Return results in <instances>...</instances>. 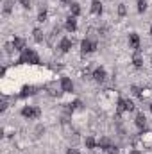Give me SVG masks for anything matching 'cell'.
Listing matches in <instances>:
<instances>
[{"label": "cell", "instance_id": "obj_23", "mask_svg": "<svg viewBox=\"0 0 152 154\" xmlns=\"http://www.w3.org/2000/svg\"><path fill=\"white\" fill-rule=\"evenodd\" d=\"M118 13H120V16H124L125 15V6H120L118 7Z\"/></svg>", "mask_w": 152, "mask_h": 154}, {"label": "cell", "instance_id": "obj_29", "mask_svg": "<svg viewBox=\"0 0 152 154\" xmlns=\"http://www.w3.org/2000/svg\"><path fill=\"white\" fill-rule=\"evenodd\" d=\"M61 2H68V0H61Z\"/></svg>", "mask_w": 152, "mask_h": 154}, {"label": "cell", "instance_id": "obj_11", "mask_svg": "<svg viewBox=\"0 0 152 154\" xmlns=\"http://www.w3.org/2000/svg\"><path fill=\"white\" fill-rule=\"evenodd\" d=\"M36 93V88L34 86H25L22 90V97H27V95H34Z\"/></svg>", "mask_w": 152, "mask_h": 154}, {"label": "cell", "instance_id": "obj_2", "mask_svg": "<svg viewBox=\"0 0 152 154\" xmlns=\"http://www.w3.org/2000/svg\"><path fill=\"white\" fill-rule=\"evenodd\" d=\"M22 115H23L25 118H38L39 115H41V111H39V108L29 106V108H23V109H22Z\"/></svg>", "mask_w": 152, "mask_h": 154}, {"label": "cell", "instance_id": "obj_22", "mask_svg": "<svg viewBox=\"0 0 152 154\" xmlns=\"http://www.w3.org/2000/svg\"><path fill=\"white\" fill-rule=\"evenodd\" d=\"M45 20H47V13L41 11V13H39V16H38V22H45Z\"/></svg>", "mask_w": 152, "mask_h": 154}, {"label": "cell", "instance_id": "obj_28", "mask_svg": "<svg viewBox=\"0 0 152 154\" xmlns=\"http://www.w3.org/2000/svg\"><path fill=\"white\" fill-rule=\"evenodd\" d=\"M150 34H152V25H150Z\"/></svg>", "mask_w": 152, "mask_h": 154}, {"label": "cell", "instance_id": "obj_30", "mask_svg": "<svg viewBox=\"0 0 152 154\" xmlns=\"http://www.w3.org/2000/svg\"><path fill=\"white\" fill-rule=\"evenodd\" d=\"M150 111H152V106H150Z\"/></svg>", "mask_w": 152, "mask_h": 154}, {"label": "cell", "instance_id": "obj_5", "mask_svg": "<svg viewBox=\"0 0 152 154\" xmlns=\"http://www.w3.org/2000/svg\"><path fill=\"white\" fill-rule=\"evenodd\" d=\"M61 88H63V91H72L74 84H72V81H70L68 77H63L61 79Z\"/></svg>", "mask_w": 152, "mask_h": 154}, {"label": "cell", "instance_id": "obj_13", "mask_svg": "<svg viewBox=\"0 0 152 154\" xmlns=\"http://www.w3.org/2000/svg\"><path fill=\"white\" fill-rule=\"evenodd\" d=\"M34 39H36L38 43H41V41H43V32H41L39 29H36V30H34Z\"/></svg>", "mask_w": 152, "mask_h": 154}, {"label": "cell", "instance_id": "obj_7", "mask_svg": "<svg viewBox=\"0 0 152 154\" xmlns=\"http://www.w3.org/2000/svg\"><path fill=\"white\" fill-rule=\"evenodd\" d=\"M59 48L63 50V52H68V50L72 48V41H70L68 38H63V39H61V45H59Z\"/></svg>", "mask_w": 152, "mask_h": 154}, {"label": "cell", "instance_id": "obj_4", "mask_svg": "<svg viewBox=\"0 0 152 154\" xmlns=\"http://www.w3.org/2000/svg\"><path fill=\"white\" fill-rule=\"evenodd\" d=\"M93 79L98 81V83H102V81L106 79V70H104V68H97V70L93 72Z\"/></svg>", "mask_w": 152, "mask_h": 154}, {"label": "cell", "instance_id": "obj_25", "mask_svg": "<svg viewBox=\"0 0 152 154\" xmlns=\"http://www.w3.org/2000/svg\"><path fill=\"white\" fill-rule=\"evenodd\" d=\"M133 91H134V95H140V88H138V86H134Z\"/></svg>", "mask_w": 152, "mask_h": 154}, {"label": "cell", "instance_id": "obj_9", "mask_svg": "<svg viewBox=\"0 0 152 154\" xmlns=\"http://www.w3.org/2000/svg\"><path fill=\"white\" fill-rule=\"evenodd\" d=\"M75 29H77V23H75V18H68V20H66V30H70V32H74Z\"/></svg>", "mask_w": 152, "mask_h": 154}, {"label": "cell", "instance_id": "obj_10", "mask_svg": "<svg viewBox=\"0 0 152 154\" xmlns=\"http://www.w3.org/2000/svg\"><path fill=\"white\" fill-rule=\"evenodd\" d=\"M13 47H14V48H18V50H25V48H23V47H25V41H23L22 38H14Z\"/></svg>", "mask_w": 152, "mask_h": 154}, {"label": "cell", "instance_id": "obj_19", "mask_svg": "<svg viewBox=\"0 0 152 154\" xmlns=\"http://www.w3.org/2000/svg\"><path fill=\"white\" fill-rule=\"evenodd\" d=\"M106 152H107V154H118V149L113 147V145H109V147L106 149Z\"/></svg>", "mask_w": 152, "mask_h": 154}, {"label": "cell", "instance_id": "obj_1", "mask_svg": "<svg viewBox=\"0 0 152 154\" xmlns=\"http://www.w3.org/2000/svg\"><path fill=\"white\" fill-rule=\"evenodd\" d=\"M20 63H32V65H38V63H39V57H38L36 52H32V50L25 48V50H23V54L20 56Z\"/></svg>", "mask_w": 152, "mask_h": 154}, {"label": "cell", "instance_id": "obj_8", "mask_svg": "<svg viewBox=\"0 0 152 154\" xmlns=\"http://www.w3.org/2000/svg\"><path fill=\"white\" fill-rule=\"evenodd\" d=\"M91 13H95V15H100V13H102V4H100L98 0H95V2L91 4Z\"/></svg>", "mask_w": 152, "mask_h": 154}, {"label": "cell", "instance_id": "obj_20", "mask_svg": "<svg viewBox=\"0 0 152 154\" xmlns=\"http://www.w3.org/2000/svg\"><path fill=\"white\" fill-rule=\"evenodd\" d=\"M134 109V104L131 100H125V111H133Z\"/></svg>", "mask_w": 152, "mask_h": 154}, {"label": "cell", "instance_id": "obj_24", "mask_svg": "<svg viewBox=\"0 0 152 154\" xmlns=\"http://www.w3.org/2000/svg\"><path fill=\"white\" fill-rule=\"evenodd\" d=\"M20 4H22L23 7H29L30 6V0H20Z\"/></svg>", "mask_w": 152, "mask_h": 154}, {"label": "cell", "instance_id": "obj_6", "mask_svg": "<svg viewBox=\"0 0 152 154\" xmlns=\"http://www.w3.org/2000/svg\"><path fill=\"white\" fill-rule=\"evenodd\" d=\"M129 43H131V47L133 48H140V38H138V34L136 32H133V34H129Z\"/></svg>", "mask_w": 152, "mask_h": 154}, {"label": "cell", "instance_id": "obj_16", "mask_svg": "<svg viewBox=\"0 0 152 154\" xmlns=\"http://www.w3.org/2000/svg\"><path fill=\"white\" fill-rule=\"evenodd\" d=\"M133 63H134V66H141V65H143V63H141V57H140V54H138V52L134 54V59H133Z\"/></svg>", "mask_w": 152, "mask_h": 154}, {"label": "cell", "instance_id": "obj_26", "mask_svg": "<svg viewBox=\"0 0 152 154\" xmlns=\"http://www.w3.org/2000/svg\"><path fill=\"white\" fill-rule=\"evenodd\" d=\"M68 154H79V152H77V151H74V149H70V151H68Z\"/></svg>", "mask_w": 152, "mask_h": 154}, {"label": "cell", "instance_id": "obj_14", "mask_svg": "<svg viewBox=\"0 0 152 154\" xmlns=\"http://www.w3.org/2000/svg\"><path fill=\"white\" fill-rule=\"evenodd\" d=\"M145 9H147V2H145V0H138V11L143 13Z\"/></svg>", "mask_w": 152, "mask_h": 154}, {"label": "cell", "instance_id": "obj_21", "mask_svg": "<svg viewBox=\"0 0 152 154\" xmlns=\"http://www.w3.org/2000/svg\"><path fill=\"white\" fill-rule=\"evenodd\" d=\"M4 13H11V0H7L4 6Z\"/></svg>", "mask_w": 152, "mask_h": 154}, {"label": "cell", "instance_id": "obj_3", "mask_svg": "<svg viewBox=\"0 0 152 154\" xmlns=\"http://www.w3.org/2000/svg\"><path fill=\"white\" fill-rule=\"evenodd\" d=\"M97 48V43L89 41V39H84L83 43H80V50H83V54H88V52H93Z\"/></svg>", "mask_w": 152, "mask_h": 154}, {"label": "cell", "instance_id": "obj_12", "mask_svg": "<svg viewBox=\"0 0 152 154\" xmlns=\"http://www.w3.org/2000/svg\"><path fill=\"white\" fill-rule=\"evenodd\" d=\"M136 126H138L140 129H143V127L147 126V120H145L143 115H138V117H136Z\"/></svg>", "mask_w": 152, "mask_h": 154}, {"label": "cell", "instance_id": "obj_18", "mask_svg": "<svg viewBox=\"0 0 152 154\" xmlns=\"http://www.w3.org/2000/svg\"><path fill=\"white\" fill-rule=\"evenodd\" d=\"M98 145L102 147V149H107V147H109V140H107V138H102V140L98 142Z\"/></svg>", "mask_w": 152, "mask_h": 154}, {"label": "cell", "instance_id": "obj_27", "mask_svg": "<svg viewBox=\"0 0 152 154\" xmlns=\"http://www.w3.org/2000/svg\"><path fill=\"white\" fill-rule=\"evenodd\" d=\"M131 154H140V152H138V151H133V152H131Z\"/></svg>", "mask_w": 152, "mask_h": 154}, {"label": "cell", "instance_id": "obj_15", "mask_svg": "<svg viewBox=\"0 0 152 154\" xmlns=\"http://www.w3.org/2000/svg\"><path fill=\"white\" fill-rule=\"evenodd\" d=\"M95 145H97V143H95L93 138H86V147L88 149H95Z\"/></svg>", "mask_w": 152, "mask_h": 154}, {"label": "cell", "instance_id": "obj_17", "mask_svg": "<svg viewBox=\"0 0 152 154\" xmlns=\"http://www.w3.org/2000/svg\"><path fill=\"white\" fill-rule=\"evenodd\" d=\"M80 13V7H79V4H72V15L74 16H77Z\"/></svg>", "mask_w": 152, "mask_h": 154}]
</instances>
